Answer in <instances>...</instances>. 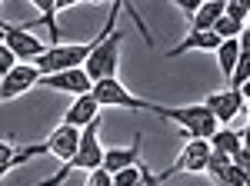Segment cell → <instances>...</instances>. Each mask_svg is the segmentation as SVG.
Returning <instances> with one entry per match:
<instances>
[{"instance_id":"13","label":"cell","mask_w":250,"mask_h":186,"mask_svg":"<svg viewBox=\"0 0 250 186\" xmlns=\"http://www.w3.org/2000/svg\"><path fill=\"white\" fill-rule=\"evenodd\" d=\"M97 113H100V103L94 100V93H90V96H77V100L67 107V113H63L60 123L77 127V130H87L90 123H97Z\"/></svg>"},{"instance_id":"17","label":"cell","mask_w":250,"mask_h":186,"mask_svg":"<svg viewBox=\"0 0 250 186\" xmlns=\"http://www.w3.org/2000/svg\"><path fill=\"white\" fill-rule=\"evenodd\" d=\"M207 143H210V149H217V153H227V156H233L237 149H244L240 130H233V127H220V130L213 133Z\"/></svg>"},{"instance_id":"1","label":"cell","mask_w":250,"mask_h":186,"mask_svg":"<svg viewBox=\"0 0 250 186\" xmlns=\"http://www.w3.org/2000/svg\"><path fill=\"white\" fill-rule=\"evenodd\" d=\"M147 113L177 123L187 140H210L213 133L220 130V127H217V116H213L204 103H190V107H160V103H150V100H147Z\"/></svg>"},{"instance_id":"26","label":"cell","mask_w":250,"mask_h":186,"mask_svg":"<svg viewBox=\"0 0 250 186\" xmlns=\"http://www.w3.org/2000/svg\"><path fill=\"white\" fill-rule=\"evenodd\" d=\"M144 186H160V180H157V173H150V169H147V180H144Z\"/></svg>"},{"instance_id":"7","label":"cell","mask_w":250,"mask_h":186,"mask_svg":"<svg viewBox=\"0 0 250 186\" xmlns=\"http://www.w3.org/2000/svg\"><path fill=\"white\" fill-rule=\"evenodd\" d=\"M40 80H43V74H40L34 63H20L17 70H10V74L0 80V96H3V103H10V100L23 96L27 90L40 87Z\"/></svg>"},{"instance_id":"23","label":"cell","mask_w":250,"mask_h":186,"mask_svg":"<svg viewBox=\"0 0 250 186\" xmlns=\"http://www.w3.org/2000/svg\"><path fill=\"white\" fill-rule=\"evenodd\" d=\"M87 186H114V176L100 167V169H94V173H87Z\"/></svg>"},{"instance_id":"18","label":"cell","mask_w":250,"mask_h":186,"mask_svg":"<svg viewBox=\"0 0 250 186\" xmlns=\"http://www.w3.org/2000/svg\"><path fill=\"white\" fill-rule=\"evenodd\" d=\"M40 10V23L50 30V47H57V0H34Z\"/></svg>"},{"instance_id":"24","label":"cell","mask_w":250,"mask_h":186,"mask_svg":"<svg viewBox=\"0 0 250 186\" xmlns=\"http://www.w3.org/2000/svg\"><path fill=\"white\" fill-rule=\"evenodd\" d=\"M233 167L250 180V149H237V153H233Z\"/></svg>"},{"instance_id":"29","label":"cell","mask_w":250,"mask_h":186,"mask_svg":"<svg viewBox=\"0 0 250 186\" xmlns=\"http://www.w3.org/2000/svg\"><path fill=\"white\" fill-rule=\"evenodd\" d=\"M247 30H250V17H247Z\"/></svg>"},{"instance_id":"11","label":"cell","mask_w":250,"mask_h":186,"mask_svg":"<svg viewBox=\"0 0 250 186\" xmlns=\"http://www.w3.org/2000/svg\"><path fill=\"white\" fill-rule=\"evenodd\" d=\"M43 143H47V149H50V156H57V160H63V163H67V160H74V156H77L80 143H83V130L60 123V127L50 133Z\"/></svg>"},{"instance_id":"28","label":"cell","mask_w":250,"mask_h":186,"mask_svg":"<svg viewBox=\"0 0 250 186\" xmlns=\"http://www.w3.org/2000/svg\"><path fill=\"white\" fill-rule=\"evenodd\" d=\"M247 120H250V103H247Z\"/></svg>"},{"instance_id":"15","label":"cell","mask_w":250,"mask_h":186,"mask_svg":"<svg viewBox=\"0 0 250 186\" xmlns=\"http://www.w3.org/2000/svg\"><path fill=\"white\" fill-rule=\"evenodd\" d=\"M224 14H227V0H204V7L197 10V17L187 27H190V34H210Z\"/></svg>"},{"instance_id":"27","label":"cell","mask_w":250,"mask_h":186,"mask_svg":"<svg viewBox=\"0 0 250 186\" xmlns=\"http://www.w3.org/2000/svg\"><path fill=\"white\" fill-rule=\"evenodd\" d=\"M240 93H244V100H247V103H250V80H247V83H244V90H240Z\"/></svg>"},{"instance_id":"12","label":"cell","mask_w":250,"mask_h":186,"mask_svg":"<svg viewBox=\"0 0 250 186\" xmlns=\"http://www.w3.org/2000/svg\"><path fill=\"white\" fill-rule=\"evenodd\" d=\"M140 140H144V133L137 130V136H134L130 147H110V149H107V156H104V169H107L110 176H117L120 169L137 167V163H140Z\"/></svg>"},{"instance_id":"16","label":"cell","mask_w":250,"mask_h":186,"mask_svg":"<svg viewBox=\"0 0 250 186\" xmlns=\"http://www.w3.org/2000/svg\"><path fill=\"white\" fill-rule=\"evenodd\" d=\"M237 63H240V40H224L220 50H217V67H220V74L227 76V83L233 80Z\"/></svg>"},{"instance_id":"21","label":"cell","mask_w":250,"mask_h":186,"mask_svg":"<svg viewBox=\"0 0 250 186\" xmlns=\"http://www.w3.org/2000/svg\"><path fill=\"white\" fill-rule=\"evenodd\" d=\"M227 17L247 23V17H250V0H227Z\"/></svg>"},{"instance_id":"4","label":"cell","mask_w":250,"mask_h":186,"mask_svg":"<svg viewBox=\"0 0 250 186\" xmlns=\"http://www.w3.org/2000/svg\"><path fill=\"white\" fill-rule=\"evenodd\" d=\"M0 40H3V47H10L17 54L20 63H37L40 56L50 50V43L37 40L30 30H23L17 23H0Z\"/></svg>"},{"instance_id":"8","label":"cell","mask_w":250,"mask_h":186,"mask_svg":"<svg viewBox=\"0 0 250 186\" xmlns=\"http://www.w3.org/2000/svg\"><path fill=\"white\" fill-rule=\"evenodd\" d=\"M40 87H47V90H60V93H70L74 100L77 96H90L94 93V80L87 76V70L80 67V70H67V74H50L40 80Z\"/></svg>"},{"instance_id":"22","label":"cell","mask_w":250,"mask_h":186,"mask_svg":"<svg viewBox=\"0 0 250 186\" xmlns=\"http://www.w3.org/2000/svg\"><path fill=\"white\" fill-rule=\"evenodd\" d=\"M173 7H177V10L187 17V23H190V20L197 17V10L204 7V0H173Z\"/></svg>"},{"instance_id":"10","label":"cell","mask_w":250,"mask_h":186,"mask_svg":"<svg viewBox=\"0 0 250 186\" xmlns=\"http://www.w3.org/2000/svg\"><path fill=\"white\" fill-rule=\"evenodd\" d=\"M50 149L47 143H30V147H14L10 140L0 143V176H10L17 167H23L27 160H37V156H47Z\"/></svg>"},{"instance_id":"14","label":"cell","mask_w":250,"mask_h":186,"mask_svg":"<svg viewBox=\"0 0 250 186\" xmlns=\"http://www.w3.org/2000/svg\"><path fill=\"white\" fill-rule=\"evenodd\" d=\"M220 43H224V40L217 37V34H190V30H187V37L180 40V43H177V47H173V50H167V56H184V54H190V50H204V54H213L217 56V50H220Z\"/></svg>"},{"instance_id":"19","label":"cell","mask_w":250,"mask_h":186,"mask_svg":"<svg viewBox=\"0 0 250 186\" xmlns=\"http://www.w3.org/2000/svg\"><path fill=\"white\" fill-rule=\"evenodd\" d=\"M244 30H247V23H240V20L227 17V14L217 20V27H213V34H217L220 40H240V34H244Z\"/></svg>"},{"instance_id":"20","label":"cell","mask_w":250,"mask_h":186,"mask_svg":"<svg viewBox=\"0 0 250 186\" xmlns=\"http://www.w3.org/2000/svg\"><path fill=\"white\" fill-rule=\"evenodd\" d=\"M144 180H147V167L137 163V167L120 169V173L114 176V186H144Z\"/></svg>"},{"instance_id":"3","label":"cell","mask_w":250,"mask_h":186,"mask_svg":"<svg viewBox=\"0 0 250 186\" xmlns=\"http://www.w3.org/2000/svg\"><path fill=\"white\" fill-rule=\"evenodd\" d=\"M120 43H124V34L114 30L107 40L97 43V50L90 54V60L83 63L87 76L100 83V80H117V70H120Z\"/></svg>"},{"instance_id":"2","label":"cell","mask_w":250,"mask_h":186,"mask_svg":"<svg viewBox=\"0 0 250 186\" xmlns=\"http://www.w3.org/2000/svg\"><path fill=\"white\" fill-rule=\"evenodd\" d=\"M97 133H100V120H97V123H90V127L83 130V143H80L77 156H74V160H67V163H63V167H60L54 176L40 180L37 186H60L63 180H67V176H70V173H77V169H80V173H94V169L104 167L107 147L100 143V136H97Z\"/></svg>"},{"instance_id":"5","label":"cell","mask_w":250,"mask_h":186,"mask_svg":"<svg viewBox=\"0 0 250 186\" xmlns=\"http://www.w3.org/2000/svg\"><path fill=\"white\" fill-rule=\"evenodd\" d=\"M213 149L207 140H187L184 149H180V156L173 160V167H167L164 173H157V180L164 183V180H170L177 173H207V163H210Z\"/></svg>"},{"instance_id":"9","label":"cell","mask_w":250,"mask_h":186,"mask_svg":"<svg viewBox=\"0 0 250 186\" xmlns=\"http://www.w3.org/2000/svg\"><path fill=\"white\" fill-rule=\"evenodd\" d=\"M204 107L217 116V123H233L237 120V113L247 110V100H244V93L240 90H220V93H210L207 100H204Z\"/></svg>"},{"instance_id":"25","label":"cell","mask_w":250,"mask_h":186,"mask_svg":"<svg viewBox=\"0 0 250 186\" xmlns=\"http://www.w3.org/2000/svg\"><path fill=\"white\" fill-rule=\"evenodd\" d=\"M240 140H244V149H250V120L244 123V130H240Z\"/></svg>"},{"instance_id":"6","label":"cell","mask_w":250,"mask_h":186,"mask_svg":"<svg viewBox=\"0 0 250 186\" xmlns=\"http://www.w3.org/2000/svg\"><path fill=\"white\" fill-rule=\"evenodd\" d=\"M94 100L100 107H124V110H147V100L127 90L120 80H100L94 83Z\"/></svg>"}]
</instances>
